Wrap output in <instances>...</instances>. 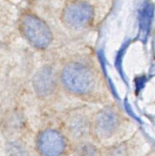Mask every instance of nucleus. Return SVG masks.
I'll list each match as a JSON object with an SVG mask.
<instances>
[{
  "label": "nucleus",
  "mask_w": 155,
  "mask_h": 156,
  "mask_svg": "<svg viewBox=\"0 0 155 156\" xmlns=\"http://www.w3.org/2000/svg\"><path fill=\"white\" fill-rule=\"evenodd\" d=\"M119 123L118 113L112 108H105L96 115L94 121L95 133L99 138H109L118 129Z\"/></svg>",
  "instance_id": "nucleus-5"
},
{
  "label": "nucleus",
  "mask_w": 155,
  "mask_h": 156,
  "mask_svg": "<svg viewBox=\"0 0 155 156\" xmlns=\"http://www.w3.org/2000/svg\"><path fill=\"white\" fill-rule=\"evenodd\" d=\"M9 156H28L25 149L19 144H12L9 147Z\"/></svg>",
  "instance_id": "nucleus-7"
},
{
  "label": "nucleus",
  "mask_w": 155,
  "mask_h": 156,
  "mask_svg": "<svg viewBox=\"0 0 155 156\" xmlns=\"http://www.w3.org/2000/svg\"><path fill=\"white\" fill-rule=\"evenodd\" d=\"M61 81L68 91L76 94H85L93 89L94 74L90 68L80 62L67 64L61 73Z\"/></svg>",
  "instance_id": "nucleus-1"
},
{
  "label": "nucleus",
  "mask_w": 155,
  "mask_h": 156,
  "mask_svg": "<svg viewBox=\"0 0 155 156\" xmlns=\"http://www.w3.org/2000/svg\"><path fill=\"white\" fill-rule=\"evenodd\" d=\"M64 136L54 129H47L40 134L37 147L43 156H61L66 149Z\"/></svg>",
  "instance_id": "nucleus-4"
},
{
  "label": "nucleus",
  "mask_w": 155,
  "mask_h": 156,
  "mask_svg": "<svg viewBox=\"0 0 155 156\" xmlns=\"http://www.w3.org/2000/svg\"><path fill=\"white\" fill-rule=\"evenodd\" d=\"M21 30L27 41L38 49H44L50 45L52 34L44 21L31 14H26L20 22Z\"/></svg>",
  "instance_id": "nucleus-2"
},
{
  "label": "nucleus",
  "mask_w": 155,
  "mask_h": 156,
  "mask_svg": "<svg viewBox=\"0 0 155 156\" xmlns=\"http://www.w3.org/2000/svg\"><path fill=\"white\" fill-rule=\"evenodd\" d=\"M94 17L93 7L86 2H71L64 7L62 20L65 25L74 30L85 28Z\"/></svg>",
  "instance_id": "nucleus-3"
},
{
  "label": "nucleus",
  "mask_w": 155,
  "mask_h": 156,
  "mask_svg": "<svg viewBox=\"0 0 155 156\" xmlns=\"http://www.w3.org/2000/svg\"><path fill=\"white\" fill-rule=\"evenodd\" d=\"M34 88L41 95H49L55 88V78L49 67H43L34 77Z\"/></svg>",
  "instance_id": "nucleus-6"
}]
</instances>
